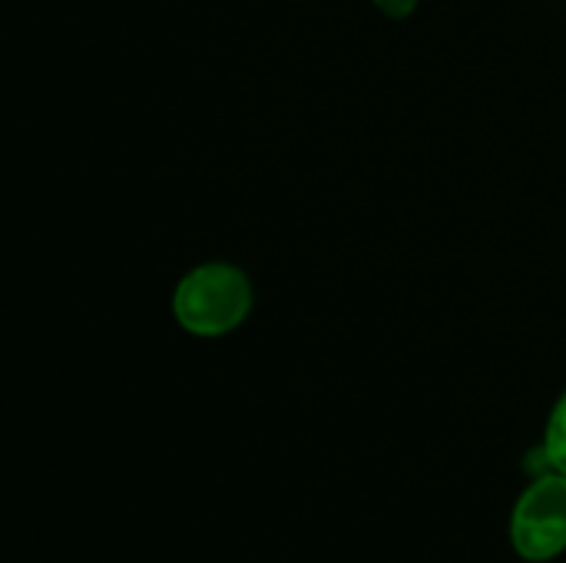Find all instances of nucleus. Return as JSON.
<instances>
[{
    "label": "nucleus",
    "mask_w": 566,
    "mask_h": 563,
    "mask_svg": "<svg viewBox=\"0 0 566 563\" xmlns=\"http://www.w3.org/2000/svg\"><path fill=\"white\" fill-rule=\"evenodd\" d=\"M252 309V285L235 265H199L172 295L176 322L192 335H226L245 322Z\"/></svg>",
    "instance_id": "f257e3e1"
},
{
    "label": "nucleus",
    "mask_w": 566,
    "mask_h": 563,
    "mask_svg": "<svg viewBox=\"0 0 566 563\" xmlns=\"http://www.w3.org/2000/svg\"><path fill=\"white\" fill-rule=\"evenodd\" d=\"M511 544L531 563H547L566 551V475L544 471L514 504Z\"/></svg>",
    "instance_id": "f03ea898"
},
{
    "label": "nucleus",
    "mask_w": 566,
    "mask_h": 563,
    "mask_svg": "<svg viewBox=\"0 0 566 563\" xmlns=\"http://www.w3.org/2000/svg\"><path fill=\"white\" fill-rule=\"evenodd\" d=\"M544 455L551 471L566 475V392L564 398L554 405L551 421H547V435H544Z\"/></svg>",
    "instance_id": "7ed1b4c3"
},
{
    "label": "nucleus",
    "mask_w": 566,
    "mask_h": 563,
    "mask_svg": "<svg viewBox=\"0 0 566 563\" xmlns=\"http://www.w3.org/2000/svg\"><path fill=\"white\" fill-rule=\"evenodd\" d=\"M418 0H375V7L388 17H408Z\"/></svg>",
    "instance_id": "20e7f679"
}]
</instances>
